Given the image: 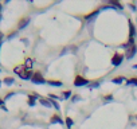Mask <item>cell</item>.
Returning a JSON list of instances; mask_svg holds the SVG:
<instances>
[{
    "label": "cell",
    "instance_id": "obj_1",
    "mask_svg": "<svg viewBox=\"0 0 137 129\" xmlns=\"http://www.w3.org/2000/svg\"><path fill=\"white\" fill-rule=\"evenodd\" d=\"M31 81L34 82V83H46V79L42 77L39 73H35L34 75H32V78H31Z\"/></svg>",
    "mask_w": 137,
    "mask_h": 129
},
{
    "label": "cell",
    "instance_id": "obj_2",
    "mask_svg": "<svg viewBox=\"0 0 137 129\" xmlns=\"http://www.w3.org/2000/svg\"><path fill=\"white\" fill-rule=\"evenodd\" d=\"M74 85L75 86H83V85H89V81L87 79H85L83 77H77L75 79H74Z\"/></svg>",
    "mask_w": 137,
    "mask_h": 129
},
{
    "label": "cell",
    "instance_id": "obj_3",
    "mask_svg": "<svg viewBox=\"0 0 137 129\" xmlns=\"http://www.w3.org/2000/svg\"><path fill=\"white\" fill-rule=\"evenodd\" d=\"M122 59H124L122 55L116 54V55H113V58H112V63H113L114 66H120V64L122 63Z\"/></svg>",
    "mask_w": 137,
    "mask_h": 129
},
{
    "label": "cell",
    "instance_id": "obj_4",
    "mask_svg": "<svg viewBox=\"0 0 137 129\" xmlns=\"http://www.w3.org/2000/svg\"><path fill=\"white\" fill-rule=\"evenodd\" d=\"M136 50H137V48H136V46L130 47V50L126 53V58H129V59H130V58H133V57H134V54H136Z\"/></svg>",
    "mask_w": 137,
    "mask_h": 129
},
{
    "label": "cell",
    "instance_id": "obj_5",
    "mask_svg": "<svg viewBox=\"0 0 137 129\" xmlns=\"http://www.w3.org/2000/svg\"><path fill=\"white\" fill-rule=\"evenodd\" d=\"M129 31H130V38H133L134 34H136V30H134V26L132 22H129Z\"/></svg>",
    "mask_w": 137,
    "mask_h": 129
},
{
    "label": "cell",
    "instance_id": "obj_6",
    "mask_svg": "<svg viewBox=\"0 0 137 129\" xmlns=\"http://www.w3.org/2000/svg\"><path fill=\"white\" fill-rule=\"evenodd\" d=\"M28 20H30V19H23V20H20V23H19V28L26 27V26H27V23H28Z\"/></svg>",
    "mask_w": 137,
    "mask_h": 129
},
{
    "label": "cell",
    "instance_id": "obj_7",
    "mask_svg": "<svg viewBox=\"0 0 137 129\" xmlns=\"http://www.w3.org/2000/svg\"><path fill=\"white\" fill-rule=\"evenodd\" d=\"M51 122H59V124H62V120H61V117H58V116H52L51 117Z\"/></svg>",
    "mask_w": 137,
    "mask_h": 129
},
{
    "label": "cell",
    "instance_id": "obj_8",
    "mask_svg": "<svg viewBox=\"0 0 137 129\" xmlns=\"http://www.w3.org/2000/svg\"><path fill=\"white\" fill-rule=\"evenodd\" d=\"M31 66H32V61H31V59H27V61H26V64H24V69L30 70Z\"/></svg>",
    "mask_w": 137,
    "mask_h": 129
},
{
    "label": "cell",
    "instance_id": "obj_9",
    "mask_svg": "<svg viewBox=\"0 0 137 129\" xmlns=\"http://www.w3.org/2000/svg\"><path fill=\"white\" fill-rule=\"evenodd\" d=\"M48 83L52 86H62V82H58V81H48Z\"/></svg>",
    "mask_w": 137,
    "mask_h": 129
},
{
    "label": "cell",
    "instance_id": "obj_10",
    "mask_svg": "<svg viewBox=\"0 0 137 129\" xmlns=\"http://www.w3.org/2000/svg\"><path fill=\"white\" fill-rule=\"evenodd\" d=\"M51 100V98H50ZM51 104H52V106H54L55 109H57V110H59V109H61V106H59V104L57 101H54V100H51Z\"/></svg>",
    "mask_w": 137,
    "mask_h": 129
},
{
    "label": "cell",
    "instance_id": "obj_11",
    "mask_svg": "<svg viewBox=\"0 0 137 129\" xmlns=\"http://www.w3.org/2000/svg\"><path fill=\"white\" fill-rule=\"evenodd\" d=\"M35 104V98H34V95H30V97H28V105H34Z\"/></svg>",
    "mask_w": 137,
    "mask_h": 129
},
{
    "label": "cell",
    "instance_id": "obj_12",
    "mask_svg": "<svg viewBox=\"0 0 137 129\" xmlns=\"http://www.w3.org/2000/svg\"><path fill=\"white\" fill-rule=\"evenodd\" d=\"M114 83H122L124 82V77H118V78H114L113 79Z\"/></svg>",
    "mask_w": 137,
    "mask_h": 129
},
{
    "label": "cell",
    "instance_id": "obj_13",
    "mask_svg": "<svg viewBox=\"0 0 137 129\" xmlns=\"http://www.w3.org/2000/svg\"><path fill=\"white\" fill-rule=\"evenodd\" d=\"M40 104L42 105H45V106H51V104L48 101H46V100H43V98H40Z\"/></svg>",
    "mask_w": 137,
    "mask_h": 129
},
{
    "label": "cell",
    "instance_id": "obj_14",
    "mask_svg": "<svg viewBox=\"0 0 137 129\" xmlns=\"http://www.w3.org/2000/svg\"><path fill=\"white\" fill-rule=\"evenodd\" d=\"M128 83H129V85H137V78L129 79V81H128Z\"/></svg>",
    "mask_w": 137,
    "mask_h": 129
},
{
    "label": "cell",
    "instance_id": "obj_15",
    "mask_svg": "<svg viewBox=\"0 0 137 129\" xmlns=\"http://www.w3.org/2000/svg\"><path fill=\"white\" fill-rule=\"evenodd\" d=\"M4 82H6L7 85H11V83H14V78H6Z\"/></svg>",
    "mask_w": 137,
    "mask_h": 129
},
{
    "label": "cell",
    "instance_id": "obj_16",
    "mask_svg": "<svg viewBox=\"0 0 137 129\" xmlns=\"http://www.w3.org/2000/svg\"><path fill=\"white\" fill-rule=\"evenodd\" d=\"M112 4H113L114 7H117V8H120V10H121V8H122V6H121L120 3H117V1H112Z\"/></svg>",
    "mask_w": 137,
    "mask_h": 129
},
{
    "label": "cell",
    "instance_id": "obj_17",
    "mask_svg": "<svg viewBox=\"0 0 137 129\" xmlns=\"http://www.w3.org/2000/svg\"><path fill=\"white\" fill-rule=\"evenodd\" d=\"M66 124H67V126H71L73 125V120L71 118H66Z\"/></svg>",
    "mask_w": 137,
    "mask_h": 129
},
{
    "label": "cell",
    "instance_id": "obj_18",
    "mask_svg": "<svg viewBox=\"0 0 137 129\" xmlns=\"http://www.w3.org/2000/svg\"><path fill=\"white\" fill-rule=\"evenodd\" d=\"M70 95H71V92H65V93H63V97H65V100L68 98Z\"/></svg>",
    "mask_w": 137,
    "mask_h": 129
},
{
    "label": "cell",
    "instance_id": "obj_19",
    "mask_svg": "<svg viewBox=\"0 0 137 129\" xmlns=\"http://www.w3.org/2000/svg\"><path fill=\"white\" fill-rule=\"evenodd\" d=\"M0 106H1V109H4V110H7V109H6V106L3 105V100H0Z\"/></svg>",
    "mask_w": 137,
    "mask_h": 129
},
{
    "label": "cell",
    "instance_id": "obj_20",
    "mask_svg": "<svg viewBox=\"0 0 137 129\" xmlns=\"http://www.w3.org/2000/svg\"><path fill=\"white\" fill-rule=\"evenodd\" d=\"M0 44H1V34H0Z\"/></svg>",
    "mask_w": 137,
    "mask_h": 129
},
{
    "label": "cell",
    "instance_id": "obj_21",
    "mask_svg": "<svg viewBox=\"0 0 137 129\" xmlns=\"http://www.w3.org/2000/svg\"><path fill=\"white\" fill-rule=\"evenodd\" d=\"M133 67H134V69H137V64H134V66H133Z\"/></svg>",
    "mask_w": 137,
    "mask_h": 129
},
{
    "label": "cell",
    "instance_id": "obj_22",
    "mask_svg": "<svg viewBox=\"0 0 137 129\" xmlns=\"http://www.w3.org/2000/svg\"><path fill=\"white\" fill-rule=\"evenodd\" d=\"M0 8H1V4H0Z\"/></svg>",
    "mask_w": 137,
    "mask_h": 129
},
{
    "label": "cell",
    "instance_id": "obj_23",
    "mask_svg": "<svg viewBox=\"0 0 137 129\" xmlns=\"http://www.w3.org/2000/svg\"><path fill=\"white\" fill-rule=\"evenodd\" d=\"M0 83H1V81H0Z\"/></svg>",
    "mask_w": 137,
    "mask_h": 129
}]
</instances>
